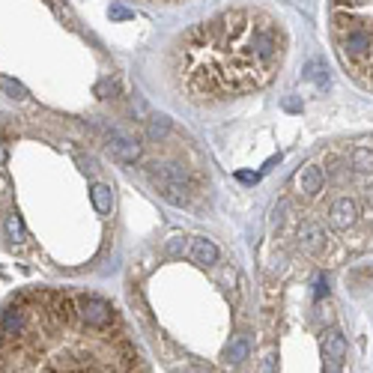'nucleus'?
I'll use <instances>...</instances> for the list:
<instances>
[{
	"instance_id": "8",
	"label": "nucleus",
	"mask_w": 373,
	"mask_h": 373,
	"mask_svg": "<svg viewBox=\"0 0 373 373\" xmlns=\"http://www.w3.org/2000/svg\"><path fill=\"white\" fill-rule=\"evenodd\" d=\"M323 359H326V365H335V368H341L347 362V338L338 329H329L323 335Z\"/></svg>"
},
{
	"instance_id": "2",
	"label": "nucleus",
	"mask_w": 373,
	"mask_h": 373,
	"mask_svg": "<svg viewBox=\"0 0 373 373\" xmlns=\"http://www.w3.org/2000/svg\"><path fill=\"white\" fill-rule=\"evenodd\" d=\"M284 57V24L266 9L233 6L194 24L173 42L170 75L188 102L215 105L266 87Z\"/></svg>"
},
{
	"instance_id": "18",
	"label": "nucleus",
	"mask_w": 373,
	"mask_h": 373,
	"mask_svg": "<svg viewBox=\"0 0 373 373\" xmlns=\"http://www.w3.org/2000/svg\"><path fill=\"white\" fill-rule=\"evenodd\" d=\"M161 3H173V0H161Z\"/></svg>"
},
{
	"instance_id": "6",
	"label": "nucleus",
	"mask_w": 373,
	"mask_h": 373,
	"mask_svg": "<svg viewBox=\"0 0 373 373\" xmlns=\"http://www.w3.org/2000/svg\"><path fill=\"white\" fill-rule=\"evenodd\" d=\"M293 188L302 197H317L320 188H323V167L317 161H308L305 167H299L296 176H293Z\"/></svg>"
},
{
	"instance_id": "1",
	"label": "nucleus",
	"mask_w": 373,
	"mask_h": 373,
	"mask_svg": "<svg viewBox=\"0 0 373 373\" xmlns=\"http://www.w3.org/2000/svg\"><path fill=\"white\" fill-rule=\"evenodd\" d=\"M0 373H146L125 323L96 293L21 290L0 308Z\"/></svg>"
},
{
	"instance_id": "3",
	"label": "nucleus",
	"mask_w": 373,
	"mask_h": 373,
	"mask_svg": "<svg viewBox=\"0 0 373 373\" xmlns=\"http://www.w3.org/2000/svg\"><path fill=\"white\" fill-rule=\"evenodd\" d=\"M326 161L332 164L335 194L329 197L323 230L347 236L350 251H365L373 245V140H350L335 146Z\"/></svg>"
},
{
	"instance_id": "9",
	"label": "nucleus",
	"mask_w": 373,
	"mask_h": 373,
	"mask_svg": "<svg viewBox=\"0 0 373 373\" xmlns=\"http://www.w3.org/2000/svg\"><path fill=\"white\" fill-rule=\"evenodd\" d=\"M188 257H191L194 263H200V266H212V263H218V248H215L212 239L194 236L191 245H188Z\"/></svg>"
},
{
	"instance_id": "16",
	"label": "nucleus",
	"mask_w": 373,
	"mask_h": 373,
	"mask_svg": "<svg viewBox=\"0 0 373 373\" xmlns=\"http://www.w3.org/2000/svg\"><path fill=\"white\" fill-rule=\"evenodd\" d=\"M6 87H9V93H15V96H18V99H21V96H24V90H21V87H18V84H15V81H6Z\"/></svg>"
},
{
	"instance_id": "4",
	"label": "nucleus",
	"mask_w": 373,
	"mask_h": 373,
	"mask_svg": "<svg viewBox=\"0 0 373 373\" xmlns=\"http://www.w3.org/2000/svg\"><path fill=\"white\" fill-rule=\"evenodd\" d=\"M329 24L344 69L373 90V0H329Z\"/></svg>"
},
{
	"instance_id": "5",
	"label": "nucleus",
	"mask_w": 373,
	"mask_h": 373,
	"mask_svg": "<svg viewBox=\"0 0 373 373\" xmlns=\"http://www.w3.org/2000/svg\"><path fill=\"white\" fill-rule=\"evenodd\" d=\"M146 176H149V182H152V188L167 200V203H173V206H185L188 203V179H185V173L176 167V164H149L146 167Z\"/></svg>"
},
{
	"instance_id": "10",
	"label": "nucleus",
	"mask_w": 373,
	"mask_h": 373,
	"mask_svg": "<svg viewBox=\"0 0 373 373\" xmlns=\"http://www.w3.org/2000/svg\"><path fill=\"white\" fill-rule=\"evenodd\" d=\"M90 197H93V206H96L99 215H111V209H114V194H111L108 185H93Z\"/></svg>"
},
{
	"instance_id": "13",
	"label": "nucleus",
	"mask_w": 373,
	"mask_h": 373,
	"mask_svg": "<svg viewBox=\"0 0 373 373\" xmlns=\"http://www.w3.org/2000/svg\"><path fill=\"white\" fill-rule=\"evenodd\" d=\"M305 78H308V81H317L320 87H329V78L323 75V63H320V60H311V63H308Z\"/></svg>"
},
{
	"instance_id": "17",
	"label": "nucleus",
	"mask_w": 373,
	"mask_h": 373,
	"mask_svg": "<svg viewBox=\"0 0 373 373\" xmlns=\"http://www.w3.org/2000/svg\"><path fill=\"white\" fill-rule=\"evenodd\" d=\"M326 373H338V368H335V365H326Z\"/></svg>"
},
{
	"instance_id": "11",
	"label": "nucleus",
	"mask_w": 373,
	"mask_h": 373,
	"mask_svg": "<svg viewBox=\"0 0 373 373\" xmlns=\"http://www.w3.org/2000/svg\"><path fill=\"white\" fill-rule=\"evenodd\" d=\"M224 356H227V362H230V365H242V362H245V359L251 356V344H248V338H245V335L233 338Z\"/></svg>"
},
{
	"instance_id": "12",
	"label": "nucleus",
	"mask_w": 373,
	"mask_h": 373,
	"mask_svg": "<svg viewBox=\"0 0 373 373\" xmlns=\"http://www.w3.org/2000/svg\"><path fill=\"white\" fill-rule=\"evenodd\" d=\"M6 236H9L12 242H24V239H27L24 224H21V218H18V215H9V218H6Z\"/></svg>"
},
{
	"instance_id": "7",
	"label": "nucleus",
	"mask_w": 373,
	"mask_h": 373,
	"mask_svg": "<svg viewBox=\"0 0 373 373\" xmlns=\"http://www.w3.org/2000/svg\"><path fill=\"white\" fill-rule=\"evenodd\" d=\"M105 134H108V146H111V152L117 158H123V161H137L140 158V146L128 134H123L120 128H105Z\"/></svg>"
},
{
	"instance_id": "15",
	"label": "nucleus",
	"mask_w": 373,
	"mask_h": 373,
	"mask_svg": "<svg viewBox=\"0 0 373 373\" xmlns=\"http://www.w3.org/2000/svg\"><path fill=\"white\" fill-rule=\"evenodd\" d=\"M111 15H114V18H128L131 12H125L123 6H114V9H111Z\"/></svg>"
},
{
	"instance_id": "14",
	"label": "nucleus",
	"mask_w": 373,
	"mask_h": 373,
	"mask_svg": "<svg viewBox=\"0 0 373 373\" xmlns=\"http://www.w3.org/2000/svg\"><path fill=\"white\" fill-rule=\"evenodd\" d=\"M182 248H185V245H182V239H179V236H173V239L167 242V251H170V254H179Z\"/></svg>"
}]
</instances>
